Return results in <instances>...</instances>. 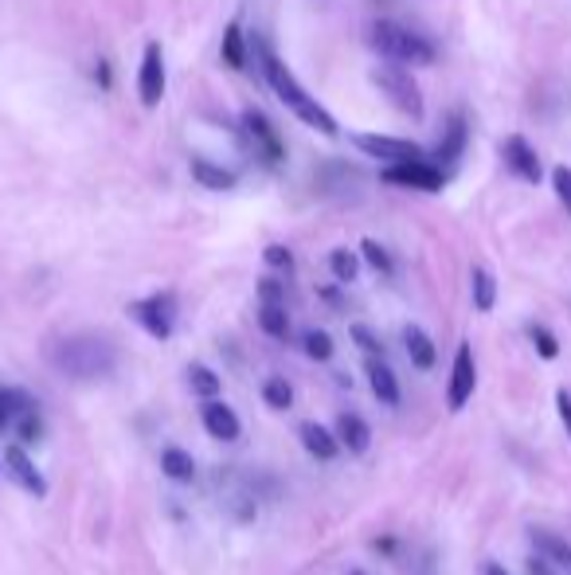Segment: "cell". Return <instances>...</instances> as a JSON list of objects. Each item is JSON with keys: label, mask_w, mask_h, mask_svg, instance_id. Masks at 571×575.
<instances>
[{"label": "cell", "mask_w": 571, "mask_h": 575, "mask_svg": "<svg viewBox=\"0 0 571 575\" xmlns=\"http://www.w3.org/2000/svg\"><path fill=\"white\" fill-rule=\"evenodd\" d=\"M16 427H20V446H32V442L44 439V423H39V415H36V411L20 415Z\"/></svg>", "instance_id": "4dcf8cb0"}, {"label": "cell", "mask_w": 571, "mask_h": 575, "mask_svg": "<svg viewBox=\"0 0 571 575\" xmlns=\"http://www.w3.org/2000/svg\"><path fill=\"white\" fill-rule=\"evenodd\" d=\"M337 442H341L349 454H368V446H372V427H368V419H364V415L344 411L341 419H337Z\"/></svg>", "instance_id": "2e32d148"}, {"label": "cell", "mask_w": 571, "mask_h": 575, "mask_svg": "<svg viewBox=\"0 0 571 575\" xmlns=\"http://www.w3.org/2000/svg\"><path fill=\"white\" fill-rule=\"evenodd\" d=\"M161 474L176 485H189L196 478V462L189 450H181V446H165L161 450Z\"/></svg>", "instance_id": "ffe728a7"}, {"label": "cell", "mask_w": 571, "mask_h": 575, "mask_svg": "<svg viewBox=\"0 0 571 575\" xmlns=\"http://www.w3.org/2000/svg\"><path fill=\"white\" fill-rule=\"evenodd\" d=\"M403 349H407L411 364H415L419 372H430V368H435L438 352H435V341L427 336V329H419V325H407V329H403Z\"/></svg>", "instance_id": "e0dca14e"}, {"label": "cell", "mask_w": 571, "mask_h": 575, "mask_svg": "<svg viewBox=\"0 0 571 575\" xmlns=\"http://www.w3.org/2000/svg\"><path fill=\"white\" fill-rule=\"evenodd\" d=\"M298 439L305 446V454L318 462H333L341 454V442H337V431L321 427V423H302L298 427Z\"/></svg>", "instance_id": "9a60e30c"}, {"label": "cell", "mask_w": 571, "mask_h": 575, "mask_svg": "<svg viewBox=\"0 0 571 575\" xmlns=\"http://www.w3.org/2000/svg\"><path fill=\"white\" fill-rule=\"evenodd\" d=\"M262 403H267L270 411H290L294 408V388L286 376H267L262 380Z\"/></svg>", "instance_id": "cb8c5ba5"}, {"label": "cell", "mask_w": 571, "mask_h": 575, "mask_svg": "<svg viewBox=\"0 0 571 575\" xmlns=\"http://www.w3.org/2000/svg\"><path fill=\"white\" fill-rule=\"evenodd\" d=\"M12 423V415H8V403H4V392H0V431Z\"/></svg>", "instance_id": "ab89813d"}, {"label": "cell", "mask_w": 571, "mask_h": 575, "mask_svg": "<svg viewBox=\"0 0 571 575\" xmlns=\"http://www.w3.org/2000/svg\"><path fill=\"white\" fill-rule=\"evenodd\" d=\"M501 157H505L509 173L520 176L525 184H540V181H544V165H540V153L520 134H509L505 142H501Z\"/></svg>", "instance_id": "30bf717a"}, {"label": "cell", "mask_w": 571, "mask_h": 575, "mask_svg": "<svg viewBox=\"0 0 571 575\" xmlns=\"http://www.w3.org/2000/svg\"><path fill=\"white\" fill-rule=\"evenodd\" d=\"M321 297H325V302H329V305H341V294L333 290V286H321Z\"/></svg>", "instance_id": "60d3db41"}, {"label": "cell", "mask_w": 571, "mask_h": 575, "mask_svg": "<svg viewBox=\"0 0 571 575\" xmlns=\"http://www.w3.org/2000/svg\"><path fill=\"white\" fill-rule=\"evenodd\" d=\"M259 329L274 336V341H286L290 336V313H286V302H262L259 305Z\"/></svg>", "instance_id": "7402d4cb"}, {"label": "cell", "mask_w": 571, "mask_h": 575, "mask_svg": "<svg viewBox=\"0 0 571 575\" xmlns=\"http://www.w3.org/2000/svg\"><path fill=\"white\" fill-rule=\"evenodd\" d=\"M376 548H383V556H396V552H391V548H396V540H391V537H383V540H376Z\"/></svg>", "instance_id": "b9f144b4"}, {"label": "cell", "mask_w": 571, "mask_h": 575, "mask_svg": "<svg viewBox=\"0 0 571 575\" xmlns=\"http://www.w3.org/2000/svg\"><path fill=\"white\" fill-rule=\"evenodd\" d=\"M481 575H513V571H509V568H505V563H497V560H489V563H486V568H481Z\"/></svg>", "instance_id": "74e56055"}, {"label": "cell", "mask_w": 571, "mask_h": 575, "mask_svg": "<svg viewBox=\"0 0 571 575\" xmlns=\"http://www.w3.org/2000/svg\"><path fill=\"white\" fill-rule=\"evenodd\" d=\"M239 122H243V134L251 137L254 142V149H259L262 157H267V161H282V137H278V130H274L270 126V117L259 110V106H247V110L239 114Z\"/></svg>", "instance_id": "8fae6325"}, {"label": "cell", "mask_w": 571, "mask_h": 575, "mask_svg": "<svg viewBox=\"0 0 571 575\" xmlns=\"http://www.w3.org/2000/svg\"><path fill=\"white\" fill-rule=\"evenodd\" d=\"M368 44L376 47L383 59L403 63V67H430L438 59L435 44H430L427 36L411 32V28L396 24V20H372L368 24Z\"/></svg>", "instance_id": "7a4b0ae2"}, {"label": "cell", "mask_w": 571, "mask_h": 575, "mask_svg": "<svg viewBox=\"0 0 571 575\" xmlns=\"http://www.w3.org/2000/svg\"><path fill=\"white\" fill-rule=\"evenodd\" d=\"M259 294H262V302H286L282 286L274 282V279H262V282H259Z\"/></svg>", "instance_id": "d590c367"}, {"label": "cell", "mask_w": 571, "mask_h": 575, "mask_svg": "<svg viewBox=\"0 0 571 575\" xmlns=\"http://www.w3.org/2000/svg\"><path fill=\"white\" fill-rule=\"evenodd\" d=\"M470 297H474V310L478 313H494L497 305V279L489 266H474L470 271Z\"/></svg>", "instance_id": "d6986e66"}, {"label": "cell", "mask_w": 571, "mask_h": 575, "mask_svg": "<svg viewBox=\"0 0 571 575\" xmlns=\"http://www.w3.org/2000/svg\"><path fill=\"white\" fill-rule=\"evenodd\" d=\"M352 145H357L360 153H368L372 161H388V165H399V161H422V157H430L419 142H407V137L357 134V137H352Z\"/></svg>", "instance_id": "ba28073f"}, {"label": "cell", "mask_w": 571, "mask_h": 575, "mask_svg": "<svg viewBox=\"0 0 571 575\" xmlns=\"http://www.w3.org/2000/svg\"><path fill=\"white\" fill-rule=\"evenodd\" d=\"M220 55H223V63H228L231 71H243V67H247V39H243L239 24H228L223 44H220Z\"/></svg>", "instance_id": "603a6c76"}, {"label": "cell", "mask_w": 571, "mask_h": 575, "mask_svg": "<svg viewBox=\"0 0 571 575\" xmlns=\"http://www.w3.org/2000/svg\"><path fill=\"white\" fill-rule=\"evenodd\" d=\"M259 59H262V75H267V83H270V91L282 98L286 106L294 110V117L298 122H305L310 130H318L321 137H337L341 134V126H337V117H333L325 106L318 102V98H310V91L294 78V71L282 63L274 52H267V47H259Z\"/></svg>", "instance_id": "6da1fadb"}, {"label": "cell", "mask_w": 571, "mask_h": 575, "mask_svg": "<svg viewBox=\"0 0 571 575\" xmlns=\"http://www.w3.org/2000/svg\"><path fill=\"white\" fill-rule=\"evenodd\" d=\"M383 184H399V188H411V192H442V184H446V173L430 161V157H422V161H399V165H388L380 173Z\"/></svg>", "instance_id": "5b68a950"}, {"label": "cell", "mask_w": 571, "mask_h": 575, "mask_svg": "<svg viewBox=\"0 0 571 575\" xmlns=\"http://www.w3.org/2000/svg\"><path fill=\"white\" fill-rule=\"evenodd\" d=\"M189 384H192V395H200V400H220V376H215L208 364H192L189 368Z\"/></svg>", "instance_id": "4316f807"}, {"label": "cell", "mask_w": 571, "mask_h": 575, "mask_svg": "<svg viewBox=\"0 0 571 575\" xmlns=\"http://www.w3.org/2000/svg\"><path fill=\"white\" fill-rule=\"evenodd\" d=\"M533 344H536V352L544 356V360H556V356H559V341L544 329V325H536V329H533Z\"/></svg>", "instance_id": "836d02e7"}, {"label": "cell", "mask_w": 571, "mask_h": 575, "mask_svg": "<svg viewBox=\"0 0 571 575\" xmlns=\"http://www.w3.org/2000/svg\"><path fill=\"white\" fill-rule=\"evenodd\" d=\"M552 188H556V200L567 207V215H571V168L567 165H556L552 168Z\"/></svg>", "instance_id": "d6a6232c"}, {"label": "cell", "mask_w": 571, "mask_h": 575, "mask_svg": "<svg viewBox=\"0 0 571 575\" xmlns=\"http://www.w3.org/2000/svg\"><path fill=\"white\" fill-rule=\"evenodd\" d=\"M4 470L12 474V482L20 485L24 493H32V498H47V478L36 470V462L28 458L24 446H4Z\"/></svg>", "instance_id": "7c38bea8"}, {"label": "cell", "mask_w": 571, "mask_h": 575, "mask_svg": "<svg viewBox=\"0 0 571 575\" xmlns=\"http://www.w3.org/2000/svg\"><path fill=\"white\" fill-rule=\"evenodd\" d=\"M528 575H552V571H548V560L533 556V560H528Z\"/></svg>", "instance_id": "8d00e7d4"}, {"label": "cell", "mask_w": 571, "mask_h": 575, "mask_svg": "<svg viewBox=\"0 0 571 575\" xmlns=\"http://www.w3.org/2000/svg\"><path fill=\"white\" fill-rule=\"evenodd\" d=\"M133 321L141 325L149 336L157 341H169L173 329H176V297L173 294H153V297H141V302L130 305Z\"/></svg>", "instance_id": "52a82bcc"}, {"label": "cell", "mask_w": 571, "mask_h": 575, "mask_svg": "<svg viewBox=\"0 0 571 575\" xmlns=\"http://www.w3.org/2000/svg\"><path fill=\"white\" fill-rule=\"evenodd\" d=\"M352 341H357V349L364 356H383V341H380V333H372L368 325H352Z\"/></svg>", "instance_id": "f546056e"}, {"label": "cell", "mask_w": 571, "mask_h": 575, "mask_svg": "<svg viewBox=\"0 0 571 575\" xmlns=\"http://www.w3.org/2000/svg\"><path fill=\"white\" fill-rule=\"evenodd\" d=\"M329 271H333V279H337V282H357V274H360V255L349 251V247H337V251L329 255Z\"/></svg>", "instance_id": "83f0119b"}, {"label": "cell", "mask_w": 571, "mask_h": 575, "mask_svg": "<svg viewBox=\"0 0 571 575\" xmlns=\"http://www.w3.org/2000/svg\"><path fill=\"white\" fill-rule=\"evenodd\" d=\"M474 388H478L474 349H470V341H462L458 352H454V368H450V384H446V408L462 411L470 400H474Z\"/></svg>", "instance_id": "9c48e42d"}, {"label": "cell", "mask_w": 571, "mask_h": 575, "mask_svg": "<svg viewBox=\"0 0 571 575\" xmlns=\"http://www.w3.org/2000/svg\"><path fill=\"white\" fill-rule=\"evenodd\" d=\"M302 352L310 356V360H318V364H329L333 352H337V344H333V336L325 329H305L302 333Z\"/></svg>", "instance_id": "d4e9b609"}, {"label": "cell", "mask_w": 571, "mask_h": 575, "mask_svg": "<svg viewBox=\"0 0 571 575\" xmlns=\"http://www.w3.org/2000/svg\"><path fill=\"white\" fill-rule=\"evenodd\" d=\"M262 263H267L270 271H294V251L282 243H270L267 251H262Z\"/></svg>", "instance_id": "1f68e13d"}, {"label": "cell", "mask_w": 571, "mask_h": 575, "mask_svg": "<svg viewBox=\"0 0 571 575\" xmlns=\"http://www.w3.org/2000/svg\"><path fill=\"white\" fill-rule=\"evenodd\" d=\"M533 540H536V548H540V556L544 560L571 568V544L567 540H559V537H552V532H544V529H533Z\"/></svg>", "instance_id": "484cf974"}, {"label": "cell", "mask_w": 571, "mask_h": 575, "mask_svg": "<svg viewBox=\"0 0 571 575\" xmlns=\"http://www.w3.org/2000/svg\"><path fill=\"white\" fill-rule=\"evenodd\" d=\"M94 78H98V83H102V86H110V63H98Z\"/></svg>", "instance_id": "f35d334b"}, {"label": "cell", "mask_w": 571, "mask_h": 575, "mask_svg": "<svg viewBox=\"0 0 571 575\" xmlns=\"http://www.w3.org/2000/svg\"><path fill=\"white\" fill-rule=\"evenodd\" d=\"M349 575H364V571H360V568H352V571H349Z\"/></svg>", "instance_id": "7bdbcfd3"}, {"label": "cell", "mask_w": 571, "mask_h": 575, "mask_svg": "<svg viewBox=\"0 0 571 575\" xmlns=\"http://www.w3.org/2000/svg\"><path fill=\"white\" fill-rule=\"evenodd\" d=\"M165 91H169V71H165V52L157 39L145 44V55H141V71H137V98H141L145 110H157L161 106Z\"/></svg>", "instance_id": "8992f818"}, {"label": "cell", "mask_w": 571, "mask_h": 575, "mask_svg": "<svg viewBox=\"0 0 571 575\" xmlns=\"http://www.w3.org/2000/svg\"><path fill=\"white\" fill-rule=\"evenodd\" d=\"M55 368L63 376H75V380L106 376L114 368V344L102 341V336H94V333L67 336V341L55 349Z\"/></svg>", "instance_id": "3957f363"}, {"label": "cell", "mask_w": 571, "mask_h": 575, "mask_svg": "<svg viewBox=\"0 0 571 575\" xmlns=\"http://www.w3.org/2000/svg\"><path fill=\"white\" fill-rule=\"evenodd\" d=\"M192 181L200 188H208V192H231L235 184H239V176L231 173V168L215 165V161H204V157H196L192 161Z\"/></svg>", "instance_id": "ac0fdd59"}, {"label": "cell", "mask_w": 571, "mask_h": 575, "mask_svg": "<svg viewBox=\"0 0 571 575\" xmlns=\"http://www.w3.org/2000/svg\"><path fill=\"white\" fill-rule=\"evenodd\" d=\"M462 149H466V117L454 114V122H450V130H446V137L438 142V149L430 153V161H435L438 168H442V165H454L458 157H462Z\"/></svg>", "instance_id": "44dd1931"}, {"label": "cell", "mask_w": 571, "mask_h": 575, "mask_svg": "<svg viewBox=\"0 0 571 575\" xmlns=\"http://www.w3.org/2000/svg\"><path fill=\"white\" fill-rule=\"evenodd\" d=\"M556 411H559V419H564V431H567V439H571V392L567 388L556 392Z\"/></svg>", "instance_id": "e575fe53"}, {"label": "cell", "mask_w": 571, "mask_h": 575, "mask_svg": "<svg viewBox=\"0 0 571 575\" xmlns=\"http://www.w3.org/2000/svg\"><path fill=\"white\" fill-rule=\"evenodd\" d=\"M364 376H368V388L383 408H399V380L383 356H368V360H364Z\"/></svg>", "instance_id": "5bb4252c"}, {"label": "cell", "mask_w": 571, "mask_h": 575, "mask_svg": "<svg viewBox=\"0 0 571 575\" xmlns=\"http://www.w3.org/2000/svg\"><path fill=\"white\" fill-rule=\"evenodd\" d=\"M372 83L380 86L383 94H388V102L396 106V110H403V114H411L419 122L422 117V110H427V106H422V91H419V83L415 78H411V71L403 63H383V67H372Z\"/></svg>", "instance_id": "277c9868"}, {"label": "cell", "mask_w": 571, "mask_h": 575, "mask_svg": "<svg viewBox=\"0 0 571 575\" xmlns=\"http://www.w3.org/2000/svg\"><path fill=\"white\" fill-rule=\"evenodd\" d=\"M360 255H364V263H368L372 271L391 274V255H388V247H380L376 239H360Z\"/></svg>", "instance_id": "f1b7e54d"}, {"label": "cell", "mask_w": 571, "mask_h": 575, "mask_svg": "<svg viewBox=\"0 0 571 575\" xmlns=\"http://www.w3.org/2000/svg\"><path fill=\"white\" fill-rule=\"evenodd\" d=\"M200 423H204V431H208L215 442H235L243 434L239 415H235V408H228L223 400H204Z\"/></svg>", "instance_id": "4fadbf2b"}]
</instances>
